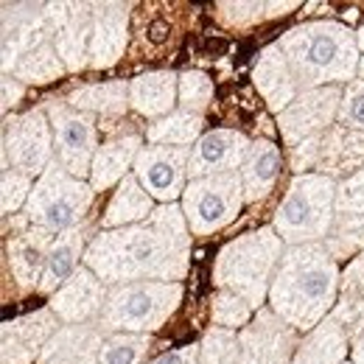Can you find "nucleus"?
I'll return each mask as SVG.
<instances>
[{"instance_id":"30","label":"nucleus","mask_w":364,"mask_h":364,"mask_svg":"<svg viewBox=\"0 0 364 364\" xmlns=\"http://www.w3.org/2000/svg\"><path fill=\"white\" fill-rule=\"evenodd\" d=\"M65 101L79 112H101V115H121L129 109V85L127 82H107V85H85L65 95Z\"/></svg>"},{"instance_id":"28","label":"nucleus","mask_w":364,"mask_h":364,"mask_svg":"<svg viewBox=\"0 0 364 364\" xmlns=\"http://www.w3.org/2000/svg\"><path fill=\"white\" fill-rule=\"evenodd\" d=\"M154 210L157 208H154V199L149 196V191L140 185L135 174H129L115 188V193H112V199L104 210L101 230H118L137 225V222H146Z\"/></svg>"},{"instance_id":"29","label":"nucleus","mask_w":364,"mask_h":364,"mask_svg":"<svg viewBox=\"0 0 364 364\" xmlns=\"http://www.w3.org/2000/svg\"><path fill=\"white\" fill-rule=\"evenodd\" d=\"M85 230L76 228L70 232L56 235L46 261V272L40 280V294H56L79 269V258H85Z\"/></svg>"},{"instance_id":"27","label":"nucleus","mask_w":364,"mask_h":364,"mask_svg":"<svg viewBox=\"0 0 364 364\" xmlns=\"http://www.w3.org/2000/svg\"><path fill=\"white\" fill-rule=\"evenodd\" d=\"M350 345L353 342L345 333V328L328 314L314 331L306 333V339H300L291 364H345Z\"/></svg>"},{"instance_id":"47","label":"nucleus","mask_w":364,"mask_h":364,"mask_svg":"<svg viewBox=\"0 0 364 364\" xmlns=\"http://www.w3.org/2000/svg\"><path fill=\"white\" fill-rule=\"evenodd\" d=\"M350 356H353V364H364V336L353 342V348H350Z\"/></svg>"},{"instance_id":"36","label":"nucleus","mask_w":364,"mask_h":364,"mask_svg":"<svg viewBox=\"0 0 364 364\" xmlns=\"http://www.w3.org/2000/svg\"><path fill=\"white\" fill-rule=\"evenodd\" d=\"M202 364H238V333L230 328L210 325L199 342Z\"/></svg>"},{"instance_id":"25","label":"nucleus","mask_w":364,"mask_h":364,"mask_svg":"<svg viewBox=\"0 0 364 364\" xmlns=\"http://www.w3.org/2000/svg\"><path fill=\"white\" fill-rule=\"evenodd\" d=\"M140 137L137 135H121L112 137L98 146L95 160H92L90 185L92 191H109L112 185H121L124 177H129L135 168V160L140 154Z\"/></svg>"},{"instance_id":"8","label":"nucleus","mask_w":364,"mask_h":364,"mask_svg":"<svg viewBox=\"0 0 364 364\" xmlns=\"http://www.w3.org/2000/svg\"><path fill=\"white\" fill-rule=\"evenodd\" d=\"M244 182L238 171L191 180L182 193V213L193 238H208L225 230L244 208Z\"/></svg>"},{"instance_id":"40","label":"nucleus","mask_w":364,"mask_h":364,"mask_svg":"<svg viewBox=\"0 0 364 364\" xmlns=\"http://www.w3.org/2000/svg\"><path fill=\"white\" fill-rule=\"evenodd\" d=\"M31 191H34V177L14 168H3V213L11 216L20 208H26Z\"/></svg>"},{"instance_id":"38","label":"nucleus","mask_w":364,"mask_h":364,"mask_svg":"<svg viewBox=\"0 0 364 364\" xmlns=\"http://www.w3.org/2000/svg\"><path fill=\"white\" fill-rule=\"evenodd\" d=\"M210 98H213V82L208 73H202V70L180 73V109L202 115V109L210 104Z\"/></svg>"},{"instance_id":"19","label":"nucleus","mask_w":364,"mask_h":364,"mask_svg":"<svg viewBox=\"0 0 364 364\" xmlns=\"http://www.w3.org/2000/svg\"><path fill=\"white\" fill-rule=\"evenodd\" d=\"M53 241H56V235L34 228L31 222L23 230H17L14 238L6 241L9 269H11L17 286H20L23 291L40 289V280H43V272H46L48 252H50Z\"/></svg>"},{"instance_id":"34","label":"nucleus","mask_w":364,"mask_h":364,"mask_svg":"<svg viewBox=\"0 0 364 364\" xmlns=\"http://www.w3.org/2000/svg\"><path fill=\"white\" fill-rule=\"evenodd\" d=\"M151 350V333H109L98 364H143Z\"/></svg>"},{"instance_id":"2","label":"nucleus","mask_w":364,"mask_h":364,"mask_svg":"<svg viewBox=\"0 0 364 364\" xmlns=\"http://www.w3.org/2000/svg\"><path fill=\"white\" fill-rule=\"evenodd\" d=\"M342 272L325 244L286 247L269 289V309L294 331H314L336 306Z\"/></svg>"},{"instance_id":"45","label":"nucleus","mask_w":364,"mask_h":364,"mask_svg":"<svg viewBox=\"0 0 364 364\" xmlns=\"http://www.w3.org/2000/svg\"><path fill=\"white\" fill-rule=\"evenodd\" d=\"M149 364H202L199 362V342L177 348V350H168V353L157 356L154 362H149Z\"/></svg>"},{"instance_id":"43","label":"nucleus","mask_w":364,"mask_h":364,"mask_svg":"<svg viewBox=\"0 0 364 364\" xmlns=\"http://www.w3.org/2000/svg\"><path fill=\"white\" fill-rule=\"evenodd\" d=\"M325 135V132H322ZM322 135L309 137L303 143H297L294 149H289V166L291 171L300 177V174H311L309 168H317L319 163V146H322Z\"/></svg>"},{"instance_id":"32","label":"nucleus","mask_w":364,"mask_h":364,"mask_svg":"<svg viewBox=\"0 0 364 364\" xmlns=\"http://www.w3.org/2000/svg\"><path fill=\"white\" fill-rule=\"evenodd\" d=\"M333 261H353L364 252V213H336L328 238L322 241Z\"/></svg>"},{"instance_id":"12","label":"nucleus","mask_w":364,"mask_h":364,"mask_svg":"<svg viewBox=\"0 0 364 364\" xmlns=\"http://www.w3.org/2000/svg\"><path fill=\"white\" fill-rule=\"evenodd\" d=\"M339 104H342V87L339 85L300 92L277 115V129L283 135V143L289 149H294L297 143H303L309 137L328 132L339 118Z\"/></svg>"},{"instance_id":"9","label":"nucleus","mask_w":364,"mask_h":364,"mask_svg":"<svg viewBox=\"0 0 364 364\" xmlns=\"http://www.w3.org/2000/svg\"><path fill=\"white\" fill-rule=\"evenodd\" d=\"M53 154V129L46 107H34L3 121V168H14L40 180L56 160Z\"/></svg>"},{"instance_id":"1","label":"nucleus","mask_w":364,"mask_h":364,"mask_svg":"<svg viewBox=\"0 0 364 364\" xmlns=\"http://www.w3.org/2000/svg\"><path fill=\"white\" fill-rule=\"evenodd\" d=\"M191 230L182 205H160L146 222L101 230L85 250V267L107 286L137 280L180 283L191 267Z\"/></svg>"},{"instance_id":"17","label":"nucleus","mask_w":364,"mask_h":364,"mask_svg":"<svg viewBox=\"0 0 364 364\" xmlns=\"http://www.w3.org/2000/svg\"><path fill=\"white\" fill-rule=\"evenodd\" d=\"M107 283L98 274L87 269L85 264L76 269V274L48 300V309L59 317L65 325H79V322H95L104 311L107 303Z\"/></svg>"},{"instance_id":"46","label":"nucleus","mask_w":364,"mask_h":364,"mask_svg":"<svg viewBox=\"0 0 364 364\" xmlns=\"http://www.w3.org/2000/svg\"><path fill=\"white\" fill-rule=\"evenodd\" d=\"M0 92H3V112H9L11 107H17L26 95V85L14 76H3L0 79Z\"/></svg>"},{"instance_id":"41","label":"nucleus","mask_w":364,"mask_h":364,"mask_svg":"<svg viewBox=\"0 0 364 364\" xmlns=\"http://www.w3.org/2000/svg\"><path fill=\"white\" fill-rule=\"evenodd\" d=\"M331 317L345 328V333L350 336V342L362 339L364 336V297H348V294H342V297L336 300Z\"/></svg>"},{"instance_id":"37","label":"nucleus","mask_w":364,"mask_h":364,"mask_svg":"<svg viewBox=\"0 0 364 364\" xmlns=\"http://www.w3.org/2000/svg\"><path fill=\"white\" fill-rule=\"evenodd\" d=\"M210 317H213V325H219V328L241 331V328H247L252 322L255 309L244 297H238L232 291H216V297L210 303Z\"/></svg>"},{"instance_id":"18","label":"nucleus","mask_w":364,"mask_h":364,"mask_svg":"<svg viewBox=\"0 0 364 364\" xmlns=\"http://www.w3.org/2000/svg\"><path fill=\"white\" fill-rule=\"evenodd\" d=\"M59 331V317L50 309H40L34 314L9 319L0 328L3 336V364H31L40 359L43 348Z\"/></svg>"},{"instance_id":"49","label":"nucleus","mask_w":364,"mask_h":364,"mask_svg":"<svg viewBox=\"0 0 364 364\" xmlns=\"http://www.w3.org/2000/svg\"><path fill=\"white\" fill-rule=\"evenodd\" d=\"M359 79H362V82H364V56H362V59H359Z\"/></svg>"},{"instance_id":"23","label":"nucleus","mask_w":364,"mask_h":364,"mask_svg":"<svg viewBox=\"0 0 364 364\" xmlns=\"http://www.w3.org/2000/svg\"><path fill=\"white\" fill-rule=\"evenodd\" d=\"M364 168V132L345 129L339 124H333L319 146V163L317 174H325L331 180L342 182L353 174H359Z\"/></svg>"},{"instance_id":"13","label":"nucleus","mask_w":364,"mask_h":364,"mask_svg":"<svg viewBox=\"0 0 364 364\" xmlns=\"http://www.w3.org/2000/svg\"><path fill=\"white\" fill-rule=\"evenodd\" d=\"M188 163H191V149L149 143L140 149L132 174L149 191L151 199L171 205L188 188Z\"/></svg>"},{"instance_id":"4","label":"nucleus","mask_w":364,"mask_h":364,"mask_svg":"<svg viewBox=\"0 0 364 364\" xmlns=\"http://www.w3.org/2000/svg\"><path fill=\"white\" fill-rule=\"evenodd\" d=\"M286 252L283 238L274 228H261L228 241L213 264V286L244 297L255 311L269 300L274 272Z\"/></svg>"},{"instance_id":"42","label":"nucleus","mask_w":364,"mask_h":364,"mask_svg":"<svg viewBox=\"0 0 364 364\" xmlns=\"http://www.w3.org/2000/svg\"><path fill=\"white\" fill-rule=\"evenodd\" d=\"M336 213H364V168L336 182Z\"/></svg>"},{"instance_id":"20","label":"nucleus","mask_w":364,"mask_h":364,"mask_svg":"<svg viewBox=\"0 0 364 364\" xmlns=\"http://www.w3.org/2000/svg\"><path fill=\"white\" fill-rule=\"evenodd\" d=\"M129 43V11L121 3H92L90 68H112Z\"/></svg>"},{"instance_id":"33","label":"nucleus","mask_w":364,"mask_h":364,"mask_svg":"<svg viewBox=\"0 0 364 364\" xmlns=\"http://www.w3.org/2000/svg\"><path fill=\"white\" fill-rule=\"evenodd\" d=\"M68 73L62 56L56 53V46L53 43H46V46L34 48L31 53H26L20 59V65L14 68V79H20L23 85H50L56 79H62Z\"/></svg>"},{"instance_id":"48","label":"nucleus","mask_w":364,"mask_h":364,"mask_svg":"<svg viewBox=\"0 0 364 364\" xmlns=\"http://www.w3.org/2000/svg\"><path fill=\"white\" fill-rule=\"evenodd\" d=\"M356 43H359V50H364V26L356 31Z\"/></svg>"},{"instance_id":"5","label":"nucleus","mask_w":364,"mask_h":364,"mask_svg":"<svg viewBox=\"0 0 364 364\" xmlns=\"http://www.w3.org/2000/svg\"><path fill=\"white\" fill-rule=\"evenodd\" d=\"M336 216V180L325 174H300L289 182L283 202L274 210V232L286 247L322 244Z\"/></svg>"},{"instance_id":"14","label":"nucleus","mask_w":364,"mask_h":364,"mask_svg":"<svg viewBox=\"0 0 364 364\" xmlns=\"http://www.w3.org/2000/svg\"><path fill=\"white\" fill-rule=\"evenodd\" d=\"M46 17L68 73L90 68L92 3H46Z\"/></svg>"},{"instance_id":"22","label":"nucleus","mask_w":364,"mask_h":364,"mask_svg":"<svg viewBox=\"0 0 364 364\" xmlns=\"http://www.w3.org/2000/svg\"><path fill=\"white\" fill-rule=\"evenodd\" d=\"M252 85L255 90L264 95L267 107L272 112H283L297 95H300V87H297V79L283 56V50L274 46H267L261 53H258V62L252 68Z\"/></svg>"},{"instance_id":"50","label":"nucleus","mask_w":364,"mask_h":364,"mask_svg":"<svg viewBox=\"0 0 364 364\" xmlns=\"http://www.w3.org/2000/svg\"><path fill=\"white\" fill-rule=\"evenodd\" d=\"M345 364H353V362H345Z\"/></svg>"},{"instance_id":"10","label":"nucleus","mask_w":364,"mask_h":364,"mask_svg":"<svg viewBox=\"0 0 364 364\" xmlns=\"http://www.w3.org/2000/svg\"><path fill=\"white\" fill-rule=\"evenodd\" d=\"M46 112L50 129H53L56 160L62 163V168L68 174H73L76 180L90 177L95 151L101 146L92 118L87 112L73 109L65 98H48Z\"/></svg>"},{"instance_id":"3","label":"nucleus","mask_w":364,"mask_h":364,"mask_svg":"<svg viewBox=\"0 0 364 364\" xmlns=\"http://www.w3.org/2000/svg\"><path fill=\"white\" fill-rule=\"evenodd\" d=\"M277 48L283 50L300 92L328 87V85H350L359 76V43L356 31L336 20H314L289 28Z\"/></svg>"},{"instance_id":"31","label":"nucleus","mask_w":364,"mask_h":364,"mask_svg":"<svg viewBox=\"0 0 364 364\" xmlns=\"http://www.w3.org/2000/svg\"><path fill=\"white\" fill-rule=\"evenodd\" d=\"M202 135H205V118L199 112H188V109H174L171 115L154 121L146 129V140L154 143V146H185V149H193Z\"/></svg>"},{"instance_id":"24","label":"nucleus","mask_w":364,"mask_h":364,"mask_svg":"<svg viewBox=\"0 0 364 364\" xmlns=\"http://www.w3.org/2000/svg\"><path fill=\"white\" fill-rule=\"evenodd\" d=\"M180 104V76L171 70H151L129 82V107L143 118H166Z\"/></svg>"},{"instance_id":"21","label":"nucleus","mask_w":364,"mask_h":364,"mask_svg":"<svg viewBox=\"0 0 364 364\" xmlns=\"http://www.w3.org/2000/svg\"><path fill=\"white\" fill-rule=\"evenodd\" d=\"M107 333L98 322L62 325L43 348L37 364H98Z\"/></svg>"},{"instance_id":"44","label":"nucleus","mask_w":364,"mask_h":364,"mask_svg":"<svg viewBox=\"0 0 364 364\" xmlns=\"http://www.w3.org/2000/svg\"><path fill=\"white\" fill-rule=\"evenodd\" d=\"M339 294H348V297H364V252L362 255H356V258L342 269Z\"/></svg>"},{"instance_id":"15","label":"nucleus","mask_w":364,"mask_h":364,"mask_svg":"<svg viewBox=\"0 0 364 364\" xmlns=\"http://www.w3.org/2000/svg\"><path fill=\"white\" fill-rule=\"evenodd\" d=\"M53 43L46 3H3V76H11L26 53Z\"/></svg>"},{"instance_id":"11","label":"nucleus","mask_w":364,"mask_h":364,"mask_svg":"<svg viewBox=\"0 0 364 364\" xmlns=\"http://www.w3.org/2000/svg\"><path fill=\"white\" fill-rule=\"evenodd\" d=\"M297 348V331L269 306L255 311L252 322L238 331V364H291Z\"/></svg>"},{"instance_id":"16","label":"nucleus","mask_w":364,"mask_h":364,"mask_svg":"<svg viewBox=\"0 0 364 364\" xmlns=\"http://www.w3.org/2000/svg\"><path fill=\"white\" fill-rule=\"evenodd\" d=\"M252 140L238 132V129H210L199 137V143L191 149V163H188V177L202 180V177H216L238 171L250 154Z\"/></svg>"},{"instance_id":"26","label":"nucleus","mask_w":364,"mask_h":364,"mask_svg":"<svg viewBox=\"0 0 364 364\" xmlns=\"http://www.w3.org/2000/svg\"><path fill=\"white\" fill-rule=\"evenodd\" d=\"M283 168V157L280 149L274 146L272 140H252L250 154L244 160V166L238 168L241 182H244V199L247 202H264L277 185Z\"/></svg>"},{"instance_id":"39","label":"nucleus","mask_w":364,"mask_h":364,"mask_svg":"<svg viewBox=\"0 0 364 364\" xmlns=\"http://www.w3.org/2000/svg\"><path fill=\"white\" fill-rule=\"evenodd\" d=\"M339 127L353 129V132H364V82L356 79L350 85L342 87V104H339Z\"/></svg>"},{"instance_id":"7","label":"nucleus","mask_w":364,"mask_h":364,"mask_svg":"<svg viewBox=\"0 0 364 364\" xmlns=\"http://www.w3.org/2000/svg\"><path fill=\"white\" fill-rule=\"evenodd\" d=\"M92 196L95 191L90 182L76 180L62 168L59 160H53L28 196L26 219L50 235L70 232L82 228V219L90 210Z\"/></svg>"},{"instance_id":"35","label":"nucleus","mask_w":364,"mask_h":364,"mask_svg":"<svg viewBox=\"0 0 364 364\" xmlns=\"http://www.w3.org/2000/svg\"><path fill=\"white\" fill-rule=\"evenodd\" d=\"M297 6L300 3H219L216 17L225 26L244 28V26H252V23H261V20H269V17H283Z\"/></svg>"},{"instance_id":"6","label":"nucleus","mask_w":364,"mask_h":364,"mask_svg":"<svg viewBox=\"0 0 364 364\" xmlns=\"http://www.w3.org/2000/svg\"><path fill=\"white\" fill-rule=\"evenodd\" d=\"M182 303V283L137 280L112 286L104 303L98 328L109 333H154L160 331Z\"/></svg>"}]
</instances>
